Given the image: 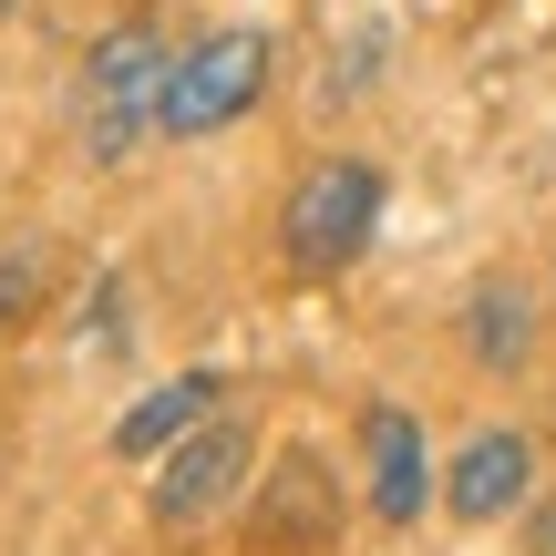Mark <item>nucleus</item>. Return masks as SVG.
Instances as JSON below:
<instances>
[{"instance_id": "f257e3e1", "label": "nucleus", "mask_w": 556, "mask_h": 556, "mask_svg": "<svg viewBox=\"0 0 556 556\" xmlns=\"http://www.w3.org/2000/svg\"><path fill=\"white\" fill-rule=\"evenodd\" d=\"M165 41L144 31V21H124V31L93 41V62H83V144H93V165H124L144 135H165Z\"/></svg>"}, {"instance_id": "f03ea898", "label": "nucleus", "mask_w": 556, "mask_h": 556, "mask_svg": "<svg viewBox=\"0 0 556 556\" xmlns=\"http://www.w3.org/2000/svg\"><path fill=\"white\" fill-rule=\"evenodd\" d=\"M371 227H381V165L371 155H319L309 176L289 186L278 248H289V268L330 278V268H351L361 248H371Z\"/></svg>"}, {"instance_id": "7ed1b4c3", "label": "nucleus", "mask_w": 556, "mask_h": 556, "mask_svg": "<svg viewBox=\"0 0 556 556\" xmlns=\"http://www.w3.org/2000/svg\"><path fill=\"white\" fill-rule=\"evenodd\" d=\"M268 31H206V41H186L176 52V73H165V135L176 144H197V135H217V124H238L248 103L268 93Z\"/></svg>"}, {"instance_id": "20e7f679", "label": "nucleus", "mask_w": 556, "mask_h": 556, "mask_svg": "<svg viewBox=\"0 0 556 556\" xmlns=\"http://www.w3.org/2000/svg\"><path fill=\"white\" fill-rule=\"evenodd\" d=\"M238 475H248V422L206 413L197 433L165 443V464H155V526H197V516H217V505L238 495Z\"/></svg>"}, {"instance_id": "39448f33", "label": "nucleus", "mask_w": 556, "mask_h": 556, "mask_svg": "<svg viewBox=\"0 0 556 556\" xmlns=\"http://www.w3.org/2000/svg\"><path fill=\"white\" fill-rule=\"evenodd\" d=\"M526 495H536V443H526V433H475L454 454V475H443V505H454L464 526L516 516Z\"/></svg>"}, {"instance_id": "423d86ee", "label": "nucleus", "mask_w": 556, "mask_h": 556, "mask_svg": "<svg viewBox=\"0 0 556 556\" xmlns=\"http://www.w3.org/2000/svg\"><path fill=\"white\" fill-rule=\"evenodd\" d=\"M361 464H371V516L413 526L422 495H433V464H422V422L402 413V402H371V413H361Z\"/></svg>"}, {"instance_id": "0eeeda50", "label": "nucleus", "mask_w": 556, "mask_h": 556, "mask_svg": "<svg viewBox=\"0 0 556 556\" xmlns=\"http://www.w3.org/2000/svg\"><path fill=\"white\" fill-rule=\"evenodd\" d=\"M217 402H227V381H217V371H176V381H155V392H144L135 413L114 422V454H135V464H144V454H165V443H186L206 413H217Z\"/></svg>"}, {"instance_id": "6e6552de", "label": "nucleus", "mask_w": 556, "mask_h": 556, "mask_svg": "<svg viewBox=\"0 0 556 556\" xmlns=\"http://www.w3.org/2000/svg\"><path fill=\"white\" fill-rule=\"evenodd\" d=\"M475 361L484 371H516L526 361V289L516 278H484L475 289Z\"/></svg>"}, {"instance_id": "1a4fd4ad", "label": "nucleus", "mask_w": 556, "mask_h": 556, "mask_svg": "<svg viewBox=\"0 0 556 556\" xmlns=\"http://www.w3.org/2000/svg\"><path fill=\"white\" fill-rule=\"evenodd\" d=\"M31 278H41L31 248H11V258H0V319H21V309H31Z\"/></svg>"}]
</instances>
